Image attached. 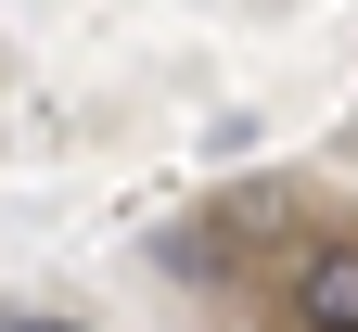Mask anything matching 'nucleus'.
Masks as SVG:
<instances>
[{
    "label": "nucleus",
    "instance_id": "f257e3e1",
    "mask_svg": "<svg viewBox=\"0 0 358 332\" xmlns=\"http://www.w3.org/2000/svg\"><path fill=\"white\" fill-rule=\"evenodd\" d=\"M294 319L307 332H358V243H320L294 268Z\"/></svg>",
    "mask_w": 358,
    "mask_h": 332
},
{
    "label": "nucleus",
    "instance_id": "f03ea898",
    "mask_svg": "<svg viewBox=\"0 0 358 332\" xmlns=\"http://www.w3.org/2000/svg\"><path fill=\"white\" fill-rule=\"evenodd\" d=\"M13 332H90V319H13Z\"/></svg>",
    "mask_w": 358,
    "mask_h": 332
}]
</instances>
